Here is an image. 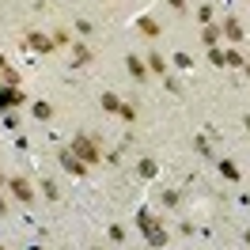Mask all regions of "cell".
<instances>
[{
	"mask_svg": "<svg viewBox=\"0 0 250 250\" xmlns=\"http://www.w3.org/2000/svg\"><path fill=\"white\" fill-rule=\"evenodd\" d=\"M141 228H144V235H148V243H152V247H167V231H163L159 224H152L148 212H141Z\"/></svg>",
	"mask_w": 250,
	"mask_h": 250,
	"instance_id": "cell-2",
	"label": "cell"
},
{
	"mask_svg": "<svg viewBox=\"0 0 250 250\" xmlns=\"http://www.w3.org/2000/svg\"><path fill=\"white\" fill-rule=\"evenodd\" d=\"M247 129H250V118H247Z\"/></svg>",
	"mask_w": 250,
	"mask_h": 250,
	"instance_id": "cell-21",
	"label": "cell"
},
{
	"mask_svg": "<svg viewBox=\"0 0 250 250\" xmlns=\"http://www.w3.org/2000/svg\"><path fill=\"white\" fill-rule=\"evenodd\" d=\"M31 46H34V49H42V53H46V49L53 46V42H49V38H42V34H31Z\"/></svg>",
	"mask_w": 250,
	"mask_h": 250,
	"instance_id": "cell-13",
	"label": "cell"
},
{
	"mask_svg": "<svg viewBox=\"0 0 250 250\" xmlns=\"http://www.w3.org/2000/svg\"><path fill=\"white\" fill-rule=\"evenodd\" d=\"M141 31H144V34H152V38H156V34H159V27H156V23H152V19H141Z\"/></svg>",
	"mask_w": 250,
	"mask_h": 250,
	"instance_id": "cell-16",
	"label": "cell"
},
{
	"mask_svg": "<svg viewBox=\"0 0 250 250\" xmlns=\"http://www.w3.org/2000/svg\"><path fill=\"white\" fill-rule=\"evenodd\" d=\"M0 186H4V174H0Z\"/></svg>",
	"mask_w": 250,
	"mask_h": 250,
	"instance_id": "cell-20",
	"label": "cell"
},
{
	"mask_svg": "<svg viewBox=\"0 0 250 250\" xmlns=\"http://www.w3.org/2000/svg\"><path fill=\"white\" fill-rule=\"evenodd\" d=\"M141 174L144 178H156V159H141Z\"/></svg>",
	"mask_w": 250,
	"mask_h": 250,
	"instance_id": "cell-12",
	"label": "cell"
},
{
	"mask_svg": "<svg viewBox=\"0 0 250 250\" xmlns=\"http://www.w3.org/2000/svg\"><path fill=\"white\" fill-rule=\"evenodd\" d=\"M61 167H64V171H72V174H83V163L72 156V148H68V152H61Z\"/></svg>",
	"mask_w": 250,
	"mask_h": 250,
	"instance_id": "cell-5",
	"label": "cell"
},
{
	"mask_svg": "<svg viewBox=\"0 0 250 250\" xmlns=\"http://www.w3.org/2000/svg\"><path fill=\"white\" fill-rule=\"evenodd\" d=\"M247 68H250V64H247Z\"/></svg>",
	"mask_w": 250,
	"mask_h": 250,
	"instance_id": "cell-23",
	"label": "cell"
},
{
	"mask_svg": "<svg viewBox=\"0 0 250 250\" xmlns=\"http://www.w3.org/2000/svg\"><path fill=\"white\" fill-rule=\"evenodd\" d=\"M8 186H12V193H16L19 201H34V189L27 186V182H23V178H12V182H8Z\"/></svg>",
	"mask_w": 250,
	"mask_h": 250,
	"instance_id": "cell-4",
	"label": "cell"
},
{
	"mask_svg": "<svg viewBox=\"0 0 250 250\" xmlns=\"http://www.w3.org/2000/svg\"><path fill=\"white\" fill-rule=\"evenodd\" d=\"M16 103H23V91H19V87H0V110L16 106Z\"/></svg>",
	"mask_w": 250,
	"mask_h": 250,
	"instance_id": "cell-3",
	"label": "cell"
},
{
	"mask_svg": "<svg viewBox=\"0 0 250 250\" xmlns=\"http://www.w3.org/2000/svg\"><path fill=\"white\" fill-rule=\"evenodd\" d=\"M208 61H212V64H224V53H220V49L212 46V49H208Z\"/></svg>",
	"mask_w": 250,
	"mask_h": 250,
	"instance_id": "cell-17",
	"label": "cell"
},
{
	"mask_svg": "<svg viewBox=\"0 0 250 250\" xmlns=\"http://www.w3.org/2000/svg\"><path fill=\"white\" fill-rule=\"evenodd\" d=\"M31 250H38V247H31Z\"/></svg>",
	"mask_w": 250,
	"mask_h": 250,
	"instance_id": "cell-22",
	"label": "cell"
},
{
	"mask_svg": "<svg viewBox=\"0 0 250 250\" xmlns=\"http://www.w3.org/2000/svg\"><path fill=\"white\" fill-rule=\"evenodd\" d=\"M224 34H228L231 42H239V38H243V27H239V19H228V23H224Z\"/></svg>",
	"mask_w": 250,
	"mask_h": 250,
	"instance_id": "cell-6",
	"label": "cell"
},
{
	"mask_svg": "<svg viewBox=\"0 0 250 250\" xmlns=\"http://www.w3.org/2000/svg\"><path fill=\"white\" fill-rule=\"evenodd\" d=\"M224 64H231V68H247V57H243V53H224Z\"/></svg>",
	"mask_w": 250,
	"mask_h": 250,
	"instance_id": "cell-7",
	"label": "cell"
},
{
	"mask_svg": "<svg viewBox=\"0 0 250 250\" xmlns=\"http://www.w3.org/2000/svg\"><path fill=\"white\" fill-rule=\"evenodd\" d=\"M220 34H224V31H220V27H205V31H201V38H205V46L212 49V46H216V38H220Z\"/></svg>",
	"mask_w": 250,
	"mask_h": 250,
	"instance_id": "cell-8",
	"label": "cell"
},
{
	"mask_svg": "<svg viewBox=\"0 0 250 250\" xmlns=\"http://www.w3.org/2000/svg\"><path fill=\"white\" fill-rule=\"evenodd\" d=\"M53 110H49V103H34V118H49Z\"/></svg>",
	"mask_w": 250,
	"mask_h": 250,
	"instance_id": "cell-15",
	"label": "cell"
},
{
	"mask_svg": "<svg viewBox=\"0 0 250 250\" xmlns=\"http://www.w3.org/2000/svg\"><path fill=\"white\" fill-rule=\"evenodd\" d=\"M103 106L114 110V114H122V99H118V95H103Z\"/></svg>",
	"mask_w": 250,
	"mask_h": 250,
	"instance_id": "cell-10",
	"label": "cell"
},
{
	"mask_svg": "<svg viewBox=\"0 0 250 250\" xmlns=\"http://www.w3.org/2000/svg\"><path fill=\"white\" fill-rule=\"evenodd\" d=\"M0 212H4V197H0Z\"/></svg>",
	"mask_w": 250,
	"mask_h": 250,
	"instance_id": "cell-18",
	"label": "cell"
},
{
	"mask_svg": "<svg viewBox=\"0 0 250 250\" xmlns=\"http://www.w3.org/2000/svg\"><path fill=\"white\" fill-rule=\"evenodd\" d=\"M220 174H224V178H231V182H239V167H235V163H228V159L220 163Z\"/></svg>",
	"mask_w": 250,
	"mask_h": 250,
	"instance_id": "cell-9",
	"label": "cell"
},
{
	"mask_svg": "<svg viewBox=\"0 0 250 250\" xmlns=\"http://www.w3.org/2000/svg\"><path fill=\"white\" fill-rule=\"evenodd\" d=\"M72 156H76L80 163H95V159H99V144H95L87 133H80L76 141H72Z\"/></svg>",
	"mask_w": 250,
	"mask_h": 250,
	"instance_id": "cell-1",
	"label": "cell"
},
{
	"mask_svg": "<svg viewBox=\"0 0 250 250\" xmlns=\"http://www.w3.org/2000/svg\"><path fill=\"white\" fill-rule=\"evenodd\" d=\"M129 72H133L137 80H144V76H148V68H144V64L137 61V57H129Z\"/></svg>",
	"mask_w": 250,
	"mask_h": 250,
	"instance_id": "cell-11",
	"label": "cell"
},
{
	"mask_svg": "<svg viewBox=\"0 0 250 250\" xmlns=\"http://www.w3.org/2000/svg\"><path fill=\"white\" fill-rule=\"evenodd\" d=\"M0 72H4V57H0Z\"/></svg>",
	"mask_w": 250,
	"mask_h": 250,
	"instance_id": "cell-19",
	"label": "cell"
},
{
	"mask_svg": "<svg viewBox=\"0 0 250 250\" xmlns=\"http://www.w3.org/2000/svg\"><path fill=\"white\" fill-rule=\"evenodd\" d=\"M148 68H152V72H163L167 64H163V57H159V53H152V57H148Z\"/></svg>",
	"mask_w": 250,
	"mask_h": 250,
	"instance_id": "cell-14",
	"label": "cell"
}]
</instances>
